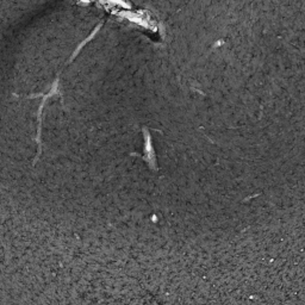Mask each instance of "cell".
<instances>
[{"mask_svg": "<svg viewBox=\"0 0 305 305\" xmlns=\"http://www.w3.org/2000/svg\"><path fill=\"white\" fill-rule=\"evenodd\" d=\"M143 132H145V155H143V159H145L147 162H148L149 167L152 170H157L156 166V159L155 155H154V149H153V145H152V139H150V135L148 132V130L146 128L143 129Z\"/></svg>", "mask_w": 305, "mask_h": 305, "instance_id": "cell-1", "label": "cell"}]
</instances>
